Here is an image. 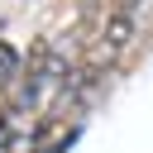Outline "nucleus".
<instances>
[{"label": "nucleus", "mask_w": 153, "mask_h": 153, "mask_svg": "<svg viewBox=\"0 0 153 153\" xmlns=\"http://www.w3.org/2000/svg\"><path fill=\"white\" fill-rule=\"evenodd\" d=\"M0 153H14V115H0Z\"/></svg>", "instance_id": "obj_3"}, {"label": "nucleus", "mask_w": 153, "mask_h": 153, "mask_svg": "<svg viewBox=\"0 0 153 153\" xmlns=\"http://www.w3.org/2000/svg\"><path fill=\"white\" fill-rule=\"evenodd\" d=\"M19 72H24V67H19V53H14L10 43H0V96L19 81Z\"/></svg>", "instance_id": "obj_2"}, {"label": "nucleus", "mask_w": 153, "mask_h": 153, "mask_svg": "<svg viewBox=\"0 0 153 153\" xmlns=\"http://www.w3.org/2000/svg\"><path fill=\"white\" fill-rule=\"evenodd\" d=\"M62 72H67L62 53H57L48 38H38V43H33V53H29V72H19V76H24V91H19V110H33V105H43V100L57 91Z\"/></svg>", "instance_id": "obj_1"}, {"label": "nucleus", "mask_w": 153, "mask_h": 153, "mask_svg": "<svg viewBox=\"0 0 153 153\" xmlns=\"http://www.w3.org/2000/svg\"><path fill=\"white\" fill-rule=\"evenodd\" d=\"M139 5H143V0H110V10H124V14H134Z\"/></svg>", "instance_id": "obj_4"}]
</instances>
